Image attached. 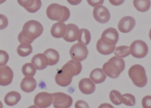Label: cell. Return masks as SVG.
<instances>
[{
	"label": "cell",
	"instance_id": "obj_1",
	"mask_svg": "<svg viewBox=\"0 0 151 108\" xmlns=\"http://www.w3.org/2000/svg\"><path fill=\"white\" fill-rule=\"evenodd\" d=\"M82 70V65L80 62L73 59L70 60L56 73V83L61 86H69L72 81L73 77L78 75Z\"/></svg>",
	"mask_w": 151,
	"mask_h": 108
},
{
	"label": "cell",
	"instance_id": "obj_2",
	"mask_svg": "<svg viewBox=\"0 0 151 108\" xmlns=\"http://www.w3.org/2000/svg\"><path fill=\"white\" fill-rule=\"evenodd\" d=\"M43 30V26L39 22L30 20L24 25L22 30L18 35V41L21 43L28 42L31 44L42 34Z\"/></svg>",
	"mask_w": 151,
	"mask_h": 108
},
{
	"label": "cell",
	"instance_id": "obj_3",
	"mask_svg": "<svg viewBox=\"0 0 151 108\" xmlns=\"http://www.w3.org/2000/svg\"><path fill=\"white\" fill-rule=\"evenodd\" d=\"M125 68V62L122 58L114 56L103 65L102 70L106 75L111 78L119 77Z\"/></svg>",
	"mask_w": 151,
	"mask_h": 108
},
{
	"label": "cell",
	"instance_id": "obj_4",
	"mask_svg": "<svg viewBox=\"0 0 151 108\" xmlns=\"http://www.w3.org/2000/svg\"><path fill=\"white\" fill-rule=\"evenodd\" d=\"M46 14L51 20L62 22L67 21L70 16L69 9L67 7L56 3H53L48 6Z\"/></svg>",
	"mask_w": 151,
	"mask_h": 108
},
{
	"label": "cell",
	"instance_id": "obj_5",
	"mask_svg": "<svg viewBox=\"0 0 151 108\" xmlns=\"http://www.w3.org/2000/svg\"><path fill=\"white\" fill-rule=\"evenodd\" d=\"M128 74L133 84L137 86L142 88L146 85L147 77L145 68L142 65L138 64L132 65L129 69Z\"/></svg>",
	"mask_w": 151,
	"mask_h": 108
},
{
	"label": "cell",
	"instance_id": "obj_6",
	"mask_svg": "<svg viewBox=\"0 0 151 108\" xmlns=\"http://www.w3.org/2000/svg\"><path fill=\"white\" fill-rule=\"evenodd\" d=\"M53 96V104L55 108H70L73 103L72 97L62 92L52 94Z\"/></svg>",
	"mask_w": 151,
	"mask_h": 108
},
{
	"label": "cell",
	"instance_id": "obj_7",
	"mask_svg": "<svg viewBox=\"0 0 151 108\" xmlns=\"http://www.w3.org/2000/svg\"><path fill=\"white\" fill-rule=\"evenodd\" d=\"M131 54L137 58L145 57L148 53V47L145 41L140 40L133 41L129 47Z\"/></svg>",
	"mask_w": 151,
	"mask_h": 108
},
{
	"label": "cell",
	"instance_id": "obj_8",
	"mask_svg": "<svg viewBox=\"0 0 151 108\" xmlns=\"http://www.w3.org/2000/svg\"><path fill=\"white\" fill-rule=\"evenodd\" d=\"M70 54L73 60L82 62L86 59L88 54V50L85 45L78 42L70 48Z\"/></svg>",
	"mask_w": 151,
	"mask_h": 108
},
{
	"label": "cell",
	"instance_id": "obj_9",
	"mask_svg": "<svg viewBox=\"0 0 151 108\" xmlns=\"http://www.w3.org/2000/svg\"><path fill=\"white\" fill-rule=\"evenodd\" d=\"M100 39L106 45L114 46L119 39V34L114 28H107L103 32Z\"/></svg>",
	"mask_w": 151,
	"mask_h": 108
},
{
	"label": "cell",
	"instance_id": "obj_10",
	"mask_svg": "<svg viewBox=\"0 0 151 108\" xmlns=\"http://www.w3.org/2000/svg\"><path fill=\"white\" fill-rule=\"evenodd\" d=\"M93 16L97 22L101 24L108 22L110 18V13L108 9L101 5L94 7Z\"/></svg>",
	"mask_w": 151,
	"mask_h": 108
},
{
	"label": "cell",
	"instance_id": "obj_11",
	"mask_svg": "<svg viewBox=\"0 0 151 108\" xmlns=\"http://www.w3.org/2000/svg\"><path fill=\"white\" fill-rule=\"evenodd\" d=\"M53 96L52 94L47 92H40L36 95L34 98L35 105L37 108H45L50 106L52 104Z\"/></svg>",
	"mask_w": 151,
	"mask_h": 108
},
{
	"label": "cell",
	"instance_id": "obj_12",
	"mask_svg": "<svg viewBox=\"0 0 151 108\" xmlns=\"http://www.w3.org/2000/svg\"><path fill=\"white\" fill-rule=\"evenodd\" d=\"M14 72L12 69L8 66H0V85L7 86L10 85L13 81Z\"/></svg>",
	"mask_w": 151,
	"mask_h": 108
},
{
	"label": "cell",
	"instance_id": "obj_13",
	"mask_svg": "<svg viewBox=\"0 0 151 108\" xmlns=\"http://www.w3.org/2000/svg\"><path fill=\"white\" fill-rule=\"evenodd\" d=\"M136 24V21L133 17L126 16L122 17L118 22V29L121 32L127 33L133 29Z\"/></svg>",
	"mask_w": 151,
	"mask_h": 108
},
{
	"label": "cell",
	"instance_id": "obj_14",
	"mask_svg": "<svg viewBox=\"0 0 151 108\" xmlns=\"http://www.w3.org/2000/svg\"><path fill=\"white\" fill-rule=\"evenodd\" d=\"M19 5L31 13H36L41 8V0H17Z\"/></svg>",
	"mask_w": 151,
	"mask_h": 108
},
{
	"label": "cell",
	"instance_id": "obj_15",
	"mask_svg": "<svg viewBox=\"0 0 151 108\" xmlns=\"http://www.w3.org/2000/svg\"><path fill=\"white\" fill-rule=\"evenodd\" d=\"M67 32L63 37V39L69 42H74L77 40L80 33L78 27L74 24H69L67 25Z\"/></svg>",
	"mask_w": 151,
	"mask_h": 108
},
{
	"label": "cell",
	"instance_id": "obj_16",
	"mask_svg": "<svg viewBox=\"0 0 151 108\" xmlns=\"http://www.w3.org/2000/svg\"><path fill=\"white\" fill-rule=\"evenodd\" d=\"M80 91L85 94H91L95 90V83L89 78L82 79L78 83Z\"/></svg>",
	"mask_w": 151,
	"mask_h": 108
},
{
	"label": "cell",
	"instance_id": "obj_17",
	"mask_svg": "<svg viewBox=\"0 0 151 108\" xmlns=\"http://www.w3.org/2000/svg\"><path fill=\"white\" fill-rule=\"evenodd\" d=\"M31 63L35 65L37 70H41L48 66L49 60L45 54H38L32 57Z\"/></svg>",
	"mask_w": 151,
	"mask_h": 108
},
{
	"label": "cell",
	"instance_id": "obj_18",
	"mask_svg": "<svg viewBox=\"0 0 151 108\" xmlns=\"http://www.w3.org/2000/svg\"><path fill=\"white\" fill-rule=\"evenodd\" d=\"M67 25L62 22L55 23L52 26L51 33L54 38H63L67 32Z\"/></svg>",
	"mask_w": 151,
	"mask_h": 108
},
{
	"label": "cell",
	"instance_id": "obj_19",
	"mask_svg": "<svg viewBox=\"0 0 151 108\" xmlns=\"http://www.w3.org/2000/svg\"><path fill=\"white\" fill-rule=\"evenodd\" d=\"M37 86V81L33 77L26 76L24 77L21 83V88L26 93H30L35 90Z\"/></svg>",
	"mask_w": 151,
	"mask_h": 108
},
{
	"label": "cell",
	"instance_id": "obj_20",
	"mask_svg": "<svg viewBox=\"0 0 151 108\" xmlns=\"http://www.w3.org/2000/svg\"><path fill=\"white\" fill-rule=\"evenodd\" d=\"M90 78L95 84H100L105 81L106 75L100 68H96L90 73Z\"/></svg>",
	"mask_w": 151,
	"mask_h": 108
},
{
	"label": "cell",
	"instance_id": "obj_21",
	"mask_svg": "<svg viewBox=\"0 0 151 108\" xmlns=\"http://www.w3.org/2000/svg\"><path fill=\"white\" fill-rule=\"evenodd\" d=\"M21 99V95L16 91H11L6 94L4 101L7 105L14 106Z\"/></svg>",
	"mask_w": 151,
	"mask_h": 108
},
{
	"label": "cell",
	"instance_id": "obj_22",
	"mask_svg": "<svg viewBox=\"0 0 151 108\" xmlns=\"http://www.w3.org/2000/svg\"><path fill=\"white\" fill-rule=\"evenodd\" d=\"M115 45L114 46H109L106 45L101 41V39L97 41L96 45V48L100 54H101L107 55L112 54L115 48Z\"/></svg>",
	"mask_w": 151,
	"mask_h": 108
},
{
	"label": "cell",
	"instance_id": "obj_23",
	"mask_svg": "<svg viewBox=\"0 0 151 108\" xmlns=\"http://www.w3.org/2000/svg\"><path fill=\"white\" fill-rule=\"evenodd\" d=\"M44 54L46 55L49 60L48 65L52 66L55 65L60 60L59 53L55 49H48L45 51Z\"/></svg>",
	"mask_w": 151,
	"mask_h": 108
},
{
	"label": "cell",
	"instance_id": "obj_24",
	"mask_svg": "<svg viewBox=\"0 0 151 108\" xmlns=\"http://www.w3.org/2000/svg\"><path fill=\"white\" fill-rule=\"evenodd\" d=\"M133 3L136 9L141 12H146L151 7L150 0H133Z\"/></svg>",
	"mask_w": 151,
	"mask_h": 108
},
{
	"label": "cell",
	"instance_id": "obj_25",
	"mask_svg": "<svg viewBox=\"0 0 151 108\" xmlns=\"http://www.w3.org/2000/svg\"><path fill=\"white\" fill-rule=\"evenodd\" d=\"M32 47L30 43L28 42H23L21 43L17 49L18 55L22 57L28 56L31 54Z\"/></svg>",
	"mask_w": 151,
	"mask_h": 108
},
{
	"label": "cell",
	"instance_id": "obj_26",
	"mask_svg": "<svg viewBox=\"0 0 151 108\" xmlns=\"http://www.w3.org/2000/svg\"><path fill=\"white\" fill-rule=\"evenodd\" d=\"M78 41L86 46L90 43L91 40V35L90 32L87 29H81L80 30L79 37Z\"/></svg>",
	"mask_w": 151,
	"mask_h": 108
},
{
	"label": "cell",
	"instance_id": "obj_27",
	"mask_svg": "<svg viewBox=\"0 0 151 108\" xmlns=\"http://www.w3.org/2000/svg\"><path fill=\"white\" fill-rule=\"evenodd\" d=\"M36 68L32 63H27L24 65L22 68V72L24 76L33 77L36 74Z\"/></svg>",
	"mask_w": 151,
	"mask_h": 108
},
{
	"label": "cell",
	"instance_id": "obj_28",
	"mask_svg": "<svg viewBox=\"0 0 151 108\" xmlns=\"http://www.w3.org/2000/svg\"><path fill=\"white\" fill-rule=\"evenodd\" d=\"M114 54L117 57L124 58L126 57L130 54L129 47L128 46H122L115 48Z\"/></svg>",
	"mask_w": 151,
	"mask_h": 108
},
{
	"label": "cell",
	"instance_id": "obj_29",
	"mask_svg": "<svg viewBox=\"0 0 151 108\" xmlns=\"http://www.w3.org/2000/svg\"><path fill=\"white\" fill-rule=\"evenodd\" d=\"M109 98L111 102L115 105H120L122 103V94L117 90H112L109 94Z\"/></svg>",
	"mask_w": 151,
	"mask_h": 108
},
{
	"label": "cell",
	"instance_id": "obj_30",
	"mask_svg": "<svg viewBox=\"0 0 151 108\" xmlns=\"http://www.w3.org/2000/svg\"><path fill=\"white\" fill-rule=\"evenodd\" d=\"M122 103L127 106H133L136 103L135 96L131 94H125L122 95Z\"/></svg>",
	"mask_w": 151,
	"mask_h": 108
},
{
	"label": "cell",
	"instance_id": "obj_31",
	"mask_svg": "<svg viewBox=\"0 0 151 108\" xmlns=\"http://www.w3.org/2000/svg\"><path fill=\"white\" fill-rule=\"evenodd\" d=\"M9 60V56L6 51L0 50V66L6 65Z\"/></svg>",
	"mask_w": 151,
	"mask_h": 108
},
{
	"label": "cell",
	"instance_id": "obj_32",
	"mask_svg": "<svg viewBox=\"0 0 151 108\" xmlns=\"http://www.w3.org/2000/svg\"><path fill=\"white\" fill-rule=\"evenodd\" d=\"M8 20L6 16L0 14V30L6 29L8 25Z\"/></svg>",
	"mask_w": 151,
	"mask_h": 108
},
{
	"label": "cell",
	"instance_id": "obj_33",
	"mask_svg": "<svg viewBox=\"0 0 151 108\" xmlns=\"http://www.w3.org/2000/svg\"><path fill=\"white\" fill-rule=\"evenodd\" d=\"M142 105L143 108H151V96H146L142 100Z\"/></svg>",
	"mask_w": 151,
	"mask_h": 108
},
{
	"label": "cell",
	"instance_id": "obj_34",
	"mask_svg": "<svg viewBox=\"0 0 151 108\" xmlns=\"http://www.w3.org/2000/svg\"><path fill=\"white\" fill-rule=\"evenodd\" d=\"M104 1V0H87L88 4L93 7L98 5H102Z\"/></svg>",
	"mask_w": 151,
	"mask_h": 108
},
{
	"label": "cell",
	"instance_id": "obj_35",
	"mask_svg": "<svg viewBox=\"0 0 151 108\" xmlns=\"http://www.w3.org/2000/svg\"><path fill=\"white\" fill-rule=\"evenodd\" d=\"M75 107L76 108H89V105L87 103L83 100H78L77 101L75 104Z\"/></svg>",
	"mask_w": 151,
	"mask_h": 108
},
{
	"label": "cell",
	"instance_id": "obj_36",
	"mask_svg": "<svg viewBox=\"0 0 151 108\" xmlns=\"http://www.w3.org/2000/svg\"><path fill=\"white\" fill-rule=\"evenodd\" d=\"M110 4L113 6H118L122 5L124 2V0H109Z\"/></svg>",
	"mask_w": 151,
	"mask_h": 108
},
{
	"label": "cell",
	"instance_id": "obj_37",
	"mask_svg": "<svg viewBox=\"0 0 151 108\" xmlns=\"http://www.w3.org/2000/svg\"><path fill=\"white\" fill-rule=\"evenodd\" d=\"M67 1L70 5L76 6L80 4L82 0H67Z\"/></svg>",
	"mask_w": 151,
	"mask_h": 108
},
{
	"label": "cell",
	"instance_id": "obj_38",
	"mask_svg": "<svg viewBox=\"0 0 151 108\" xmlns=\"http://www.w3.org/2000/svg\"><path fill=\"white\" fill-rule=\"evenodd\" d=\"M6 0H0V5L2 4V3H4Z\"/></svg>",
	"mask_w": 151,
	"mask_h": 108
},
{
	"label": "cell",
	"instance_id": "obj_39",
	"mask_svg": "<svg viewBox=\"0 0 151 108\" xmlns=\"http://www.w3.org/2000/svg\"><path fill=\"white\" fill-rule=\"evenodd\" d=\"M3 108V104H2V103L1 102V101H0V108Z\"/></svg>",
	"mask_w": 151,
	"mask_h": 108
}]
</instances>
